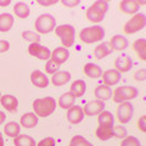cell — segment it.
<instances>
[{
    "mask_svg": "<svg viewBox=\"0 0 146 146\" xmlns=\"http://www.w3.org/2000/svg\"><path fill=\"white\" fill-rule=\"evenodd\" d=\"M95 98L96 100H100V101H106V100H110L112 98V90L110 89V86L105 85V84H100L95 88Z\"/></svg>",
    "mask_w": 146,
    "mask_h": 146,
    "instance_id": "19",
    "label": "cell"
},
{
    "mask_svg": "<svg viewBox=\"0 0 146 146\" xmlns=\"http://www.w3.org/2000/svg\"><path fill=\"white\" fill-rule=\"evenodd\" d=\"M105 36V28L101 26H91L85 27L80 31L79 39L85 44H93L102 40Z\"/></svg>",
    "mask_w": 146,
    "mask_h": 146,
    "instance_id": "3",
    "label": "cell"
},
{
    "mask_svg": "<svg viewBox=\"0 0 146 146\" xmlns=\"http://www.w3.org/2000/svg\"><path fill=\"white\" fill-rule=\"evenodd\" d=\"M11 4V0H0V6H9Z\"/></svg>",
    "mask_w": 146,
    "mask_h": 146,
    "instance_id": "44",
    "label": "cell"
},
{
    "mask_svg": "<svg viewBox=\"0 0 146 146\" xmlns=\"http://www.w3.org/2000/svg\"><path fill=\"white\" fill-rule=\"evenodd\" d=\"M13 145L15 146H36V143L32 136L26 135V134H20L13 139Z\"/></svg>",
    "mask_w": 146,
    "mask_h": 146,
    "instance_id": "31",
    "label": "cell"
},
{
    "mask_svg": "<svg viewBox=\"0 0 146 146\" xmlns=\"http://www.w3.org/2000/svg\"><path fill=\"white\" fill-rule=\"evenodd\" d=\"M0 102H1L3 107H5L6 111L11 112V113L17 112L18 100H17V98L13 96V95H1V98H0Z\"/></svg>",
    "mask_w": 146,
    "mask_h": 146,
    "instance_id": "14",
    "label": "cell"
},
{
    "mask_svg": "<svg viewBox=\"0 0 146 146\" xmlns=\"http://www.w3.org/2000/svg\"><path fill=\"white\" fill-rule=\"evenodd\" d=\"M108 46L112 49V51L113 50H115V51H122V50L127 49V46H128V39L121 34L113 35L108 43Z\"/></svg>",
    "mask_w": 146,
    "mask_h": 146,
    "instance_id": "15",
    "label": "cell"
},
{
    "mask_svg": "<svg viewBox=\"0 0 146 146\" xmlns=\"http://www.w3.org/2000/svg\"><path fill=\"white\" fill-rule=\"evenodd\" d=\"M5 118H6V116H5V113H4L3 111H0V125L3 124L4 122H5Z\"/></svg>",
    "mask_w": 146,
    "mask_h": 146,
    "instance_id": "45",
    "label": "cell"
},
{
    "mask_svg": "<svg viewBox=\"0 0 146 146\" xmlns=\"http://www.w3.org/2000/svg\"><path fill=\"white\" fill-rule=\"evenodd\" d=\"M9 49H10V44H9L7 40H1L0 39V54L6 52Z\"/></svg>",
    "mask_w": 146,
    "mask_h": 146,
    "instance_id": "41",
    "label": "cell"
},
{
    "mask_svg": "<svg viewBox=\"0 0 146 146\" xmlns=\"http://www.w3.org/2000/svg\"><path fill=\"white\" fill-rule=\"evenodd\" d=\"M85 90H86V84L83 79H78V80L73 82L70 88V91L76 98H82L85 94Z\"/></svg>",
    "mask_w": 146,
    "mask_h": 146,
    "instance_id": "24",
    "label": "cell"
},
{
    "mask_svg": "<svg viewBox=\"0 0 146 146\" xmlns=\"http://www.w3.org/2000/svg\"><path fill=\"white\" fill-rule=\"evenodd\" d=\"M133 48L135 50V52L138 54V56L141 61L146 60V40L144 38L136 39L133 43Z\"/></svg>",
    "mask_w": 146,
    "mask_h": 146,
    "instance_id": "28",
    "label": "cell"
},
{
    "mask_svg": "<svg viewBox=\"0 0 146 146\" xmlns=\"http://www.w3.org/2000/svg\"><path fill=\"white\" fill-rule=\"evenodd\" d=\"M50 57H51V60L55 63H57V65L60 66V65L65 63L68 60V57H70V52H68V50L66 48L58 46V48H56L51 52V56H50Z\"/></svg>",
    "mask_w": 146,
    "mask_h": 146,
    "instance_id": "16",
    "label": "cell"
},
{
    "mask_svg": "<svg viewBox=\"0 0 146 146\" xmlns=\"http://www.w3.org/2000/svg\"><path fill=\"white\" fill-rule=\"evenodd\" d=\"M39 5L42 6H51V5H55V4H57V0H48V1H42V0H39L38 1Z\"/></svg>",
    "mask_w": 146,
    "mask_h": 146,
    "instance_id": "43",
    "label": "cell"
},
{
    "mask_svg": "<svg viewBox=\"0 0 146 146\" xmlns=\"http://www.w3.org/2000/svg\"><path fill=\"white\" fill-rule=\"evenodd\" d=\"M134 115V106L130 102H122L117 108V119L122 124L128 123Z\"/></svg>",
    "mask_w": 146,
    "mask_h": 146,
    "instance_id": "8",
    "label": "cell"
},
{
    "mask_svg": "<svg viewBox=\"0 0 146 146\" xmlns=\"http://www.w3.org/2000/svg\"><path fill=\"white\" fill-rule=\"evenodd\" d=\"M102 111H105V104L100 100H93L83 107V112L86 116H99Z\"/></svg>",
    "mask_w": 146,
    "mask_h": 146,
    "instance_id": "10",
    "label": "cell"
},
{
    "mask_svg": "<svg viewBox=\"0 0 146 146\" xmlns=\"http://www.w3.org/2000/svg\"><path fill=\"white\" fill-rule=\"evenodd\" d=\"M76 96L73 95L71 91H68V93H65L61 95V98L58 99V105H60L61 108H65V110H68L70 107H72L73 105L76 102Z\"/></svg>",
    "mask_w": 146,
    "mask_h": 146,
    "instance_id": "26",
    "label": "cell"
},
{
    "mask_svg": "<svg viewBox=\"0 0 146 146\" xmlns=\"http://www.w3.org/2000/svg\"><path fill=\"white\" fill-rule=\"evenodd\" d=\"M22 38L25 40H28V42L32 43H39L40 42V35L35 32H32V31H25L22 33Z\"/></svg>",
    "mask_w": 146,
    "mask_h": 146,
    "instance_id": "34",
    "label": "cell"
},
{
    "mask_svg": "<svg viewBox=\"0 0 146 146\" xmlns=\"http://www.w3.org/2000/svg\"><path fill=\"white\" fill-rule=\"evenodd\" d=\"M55 34L61 39L63 48H71L74 44V35L76 31L74 27L71 25H61L55 28Z\"/></svg>",
    "mask_w": 146,
    "mask_h": 146,
    "instance_id": "4",
    "label": "cell"
},
{
    "mask_svg": "<svg viewBox=\"0 0 146 146\" xmlns=\"http://www.w3.org/2000/svg\"><path fill=\"white\" fill-rule=\"evenodd\" d=\"M84 116L85 115L83 112V107L77 106V105H73L67 111V119L70 121V123H72V124H79V123L83 121Z\"/></svg>",
    "mask_w": 146,
    "mask_h": 146,
    "instance_id": "11",
    "label": "cell"
},
{
    "mask_svg": "<svg viewBox=\"0 0 146 146\" xmlns=\"http://www.w3.org/2000/svg\"><path fill=\"white\" fill-rule=\"evenodd\" d=\"M31 82H32V84L36 86V88H46L49 85L48 77L39 70H35L31 73Z\"/></svg>",
    "mask_w": 146,
    "mask_h": 146,
    "instance_id": "13",
    "label": "cell"
},
{
    "mask_svg": "<svg viewBox=\"0 0 146 146\" xmlns=\"http://www.w3.org/2000/svg\"><path fill=\"white\" fill-rule=\"evenodd\" d=\"M4 131H5L6 136L15 139L16 136H18L21 133V125L16 122H9L5 124V127H4Z\"/></svg>",
    "mask_w": 146,
    "mask_h": 146,
    "instance_id": "27",
    "label": "cell"
},
{
    "mask_svg": "<svg viewBox=\"0 0 146 146\" xmlns=\"http://www.w3.org/2000/svg\"><path fill=\"white\" fill-rule=\"evenodd\" d=\"M112 52V49L108 46L107 43H101L99 44L96 48L94 49V56L98 58V60H102L104 57L108 56Z\"/></svg>",
    "mask_w": 146,
    "mask_h": 146,
    "instance_id": "29",
    "label": "cell"
},
{
    "mask_svg": "<svg viewBox=\"0 0 146 146\" xmlns=\"http://www.w3.org/2000/svg\"><path fill=\"white\" fill-rule=\"evenodd\" d=\"M133 67V60L129 56H119L115 61V70L119 73H125L131 70Z\"/></svg>",
    "mask_w": 146,
    "mask_h": 146,
    "instance_id": "12",
    "label": "cell"
},
{
    "mask_svg": "<svg viewBox=\"0 0 146 146\" xmlns=\"http://www.w3.org/2000/svg\"><path fill=\"white\" fill-rule=\"evenodd\" d=\"M98 122H99V125H111V127H113V124H115V117H113V115L111 112L102 111L98 117Z\"/></svg>",
    "mask_w": 146,
    "mask_h": 146,
    "instance_id": "32",
    "label": "cell"
},
{
    "mask_svg": "<svg viewBox=\"0 0 146 146\" xmlns=\"http://www.w3.org/2000/svg\"><path fill=\"white\" fill-rule=\"evenodd\" d=\"M38 121H39V117L36 116L34 112H28V113H25V115L21 117L20 123H21V125L25 128H34L38 124Z\"/></svg>",
    "mask_w": 146,
    "mask_h": 146,
    "instance_id": "21",
    "label": "cell"
},
{
    "mask_svg": "<svg viewBox=\"0 0 146 146\" xmlns=\"http://www.w3.org/2000/svg\"><path fill=\"white\" fill-rule=\"evenodd\" d=\"M33 110L38 117H49L56 110V101L51 96L36 99L33 101Z\"/></svg>",
    "mask_w": 146,
    "mask_h": 146,
    "instance_id": "1",
    "label": "cell"
},
{
    "mask_svg": "<svg viewBox=\"0 0 146 146\" xmlns=\"http://www.w3.org/2000/svg\"><path fill=\"white\" fill-rule=\"evenodd\" d=\"M98 139L101 140V141H106V140H110L113 136V127L111 125H99L96 131Z\"/></svg>",
    "mask_w": 146,
    "mask_h": 146,
    "instance_id": "22",
    "label": "cell"
},
{
    "mask_svg": "<svg viewBox=\"0 0 146 146\" xmlns=\"http://www.w3.org/2000/svg\"><path fill=\"white\" fill-rule=\"evenodd\" d=\"M84 73L89 78L98 79L102 76V70L98 65H95V63H86L84 66Z\"/></svg>",
    "mask_w": 146,
    "mask_h": 146,
    "instance_id": "25",
    "label": "cell"
},
{
    "mask_svg": "<svg viewBox=\"0 0 146 146\" xmlns=\"http://www.w3.org/2000/svg\"><path fill=\"white\" fill-rule=\"evenodd\" d=\"M28 52L39 60H48L51 56V52L46 46H43L39 43H32L28 46Z\"/></svg>",
    "mask_w": 146,
    "mask_h": 146,
    "instance_id": "9",
    "label": "cell"
},
{
    "mask_svg": "<svg viewBox=\"0 0 146 146\" xmlns=\"http://www.w3.org/2000/svg\"><path fill=\"white\" fill-rule=\"evenodd\" d=\"M13 26V16L11 13H1L0 15V32L6 33Z\"/></svg>",
    "mask_w": 146,
    "mask_h": 146,
    "instance_id": "23",
    "label": "cell"
},
{
    "mask_svg": "<svg viewBox=\"0 0 146 146\" xmlns=\"http://www.w3.org/2000/svg\"><path fill=\"white\" fill-rule=\"evenodd\" d=\"M146 26V16L144 13H135L129 21L125 22L123 31L125 34H134L136 32L144 29Z\"/></svg>",
    "mask_w": 146,
    "mask_h": 146,
    "instance_id": "7",
    "label": "cell"
},
{
    "mask_svg": "<svg viewBox=\"0 0 146 146\" xmlns=\"http://www.w3.org/2000/svg\"><path fill=\"white\" fill-rule=\"evenodd\" d=\"M0 98H1V93H0Z\"/></svg>",
    "mask_w": 146,
    "mask_h": 146,
    "instance_id": "47",
    "label": "cell"
},
{
    "mask_svg": "<svg viewBox=\"0 0 146 146\" xmlns=\"http://www.w3.org/2000/svg\"><path fill=\"white\" fill-rule=\"evenodd\" d=\"M68 146H93V144H90L85 138H83V136L76 135L71 139L70 145Z\"/></svg>",
    "mask_w": 146,
    "mask_h": 146,
    "instance_id": "33",
    "label": "cell"
},
{
    "mask_svg": "<svg viewBox=\"0 0 146 146\" xmlns=\"http://www.w3.org/2000/svg\"><path fill=\"white\" fill-rule=\"evenodd\" d=\"M121 146H141V143L135 136H125V138L122 140Z\"/></svg>",
    "mask_w": 146,
    "mask_h": 146,
    "instance_id": "35",
    "label": "cell"
},
{
    "mask_svg": "<svg viewBox=\"0 0 146 146\" xmlns=\"http://www.w3.org/2000/svg\"><path fill=\"white\" fill-rule=\"evenodd\" d=\"M0 146H4V138L1 133H0Z\"/></svg>",
    "mask_w": 146,
    "mask_h": 146,
    "instance_id": "46",
    "label": "cell"
},
{
    "mask_svg": "<svg viewBox=\"0 0 146 146\" xmlns=\"http://www.w3.org/2000/svg\"><path fill=\"white\" fill-rule=\"evenodd\" d=\"M139 5L136 0H123L119 3V9L122 12L127 13V15H135L139 11Z\"/></svg>",
    "mask_w": 146,
    "mask_h": 146,
    "instance_id": "18",
    "label": "cell"
},
{
    "mask_svg": "<svg viewBox=\"0 0 146 146\" xmlns=\"http://www.w3.org/2000/svg\"><path fill=\"white\" fill-rule=\"evenodd\" d=\"M146 78V70L143 68V70H139L134 73V79L135 80H139V82H144Z\"/></svg>",
    "mask_w": 146,
    "mask_h": 146,
    "instance_id": "38",
    "label": "cell"
},
{
    "mask_svg": "<svg viewBox=\"0 0 146 146\" xmlns=\"http://www.w3.org/2000/svg\"><path fill=\"white\" fill-rule=\"evenodd\" d=\"M71 79V74L70 72H66V71H58L56 72L55 74H52V78H51V83L55 86H62L65 85L66 83H68Z\"/></svg>",
    "mask_w": 146,
    "mask_h": 146,
    "instance_id": "20",
    "label": "cell"
},
{
    "mask_svg": "<svg viewBox=\"0 0 146 146\" xmlns=\"http://www.w3.org/2000/svg\"><path fill=\"white\" fill-rule=\"evenodd\" d=\"M61 3H62L63 6H68V7H73V6L79 5V1H78V0H62Z\"/></svg>",
    "mask_w": 146,
    "mask_h": 146,
    "instance_id": "42",
    "label": "cell"
},
{
    "mask_svg": "<svg viewBox=\"0 0 146 146\" xmlns=\"http://www.w3.org/2000/svg\"><path fill=\"white\" fill-rule=\"evenodd\" d=\"M138 89L134 88V86H119V88H116L115 91L112 93L113 101L117 104L129 102L130 100L138 96Z\"/></svg>",
    "mask_w": 146,
    "mask_h": 146,
    "instance_id": "6",
    "label": "cell"
},
{
    "mask_svg": "<svg viewBox=\"0 0 146 146\" xmlns=\"http://www.w3.org/2000/svg\"><path fill=\"white\" fill-rule=\"evenodd\" d=\"M13 12H15V15L20 18H27L29 15H31V9L29 6L27 5L25 3H17L15 4V6H13Z\"/></svg>",
    "mask_w": 146,
    "mask_h": 146,
    "instance_id": "30",
    "label": "cell"
},
{
    "mask_svg": "<svg viewBox=\"0 0 146 146\" xmlns=\"http://www.w3.org/2000/svg\"><path fill=\"white\" fill-rule=\"evenodd\" d=\"M58 68H60V66L57 65V63H55L51 58L46 62V65H45V71H46V73H49V74H55L56 72H58Z\"/></svg>",
    "mask_w": 146,
    "mask_h": 146,
    "instance_id": "37",
    "label": "cell"
},
{
    "mask_svg": "<svg viewBox=\"0 0 146 146\" xmlns=\"http://www.w3.org/2000/svg\"><path fill=\"white\" fill-rule=\"evenodd\" d=\"M36 146H55V140L52 138H44L36 144Z\"/></svg>",
    "mask_w": 146,
    "mask_h": 146,
    "instance_id": "39",
    "label": "cell"
},
{
    "mask_svg": "<svg viewBox=\"0 0 146 146\" xmlns=\"http://www.w3.org/2000/svg\"><path fill=\"white\" fill-rule=\"evenodd\" d=\"M138 127H139V129L143 131V133H145V131H146V116H141L139 118Z\"/></svg>",
    "mask_w": 146,
    "mask_h": 146,
    "instance_id": "40",
    "label": "cell"
},
{
    "mask_svg": "<svg viewBox=\"0 0 146 146\" xmlns=\"http://www.w3.org/2000/svg\"><path fill=\"white\" fill-rule=\"evenodd\" d=\"M34 27L38 34H48L56 28V20L49 13H44L35 20Z\"/></svg>",
    "mask_w": 146,
    "mask_h": 146,
    "instance_id": "5",
    "label": "cell"
},
{
    "mask_svg": "<svg viewBox=\"0 0 146 146\" xmlns=\"http://www.w3.org/2000/svg\"><path fill=\"white\" fill-rule=\"evenodd\" d=\"M113 136L118 139H124L125 136H128V131L122 125H117V127L113 125Z\"/></svg>",
    "mask_w": 146,
    "mask_h": 146,
    "instance_id": "36",
    "label": "cell"
},
{
    "mask_svg": "<svg viewBox=\"0 0 146 146\" xmlns=\"http://www.w3.org/2000/svg\"><path fill=\"white\" fill-rule=\"evenodd\" d=\"M107 10H108V3L105 1V0H98L91 6L88 7V10H86V18L90 22L99 23V22H101L104 20Z\"/></svg>",
    "mask_w": 146,
    "mask_h": 146,
    "instance_id": "2",
    "label": "cell"
},
{
    "mask_svg": "<svg viewBox=\"0 0 146 146\" xmlns=\"http://www.w3.org/2000/svg\"><path fill=\"white\" fill-rule=\"evenodd\" d=\"M101 77H102L104 84L107 85V86L116 85L118 82L121 80V73L117 72L116 70H108L106 72H104Z\"/></svg>",
    "mask_w": 146,
    "mask_h": 146,
    "instance_id": "17",
    "label": "cell"
}]
</instances>
